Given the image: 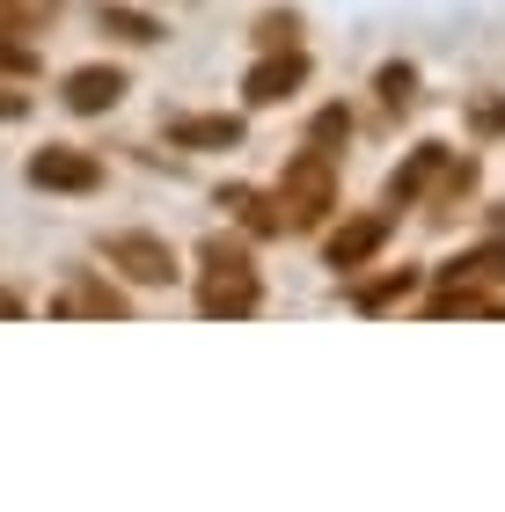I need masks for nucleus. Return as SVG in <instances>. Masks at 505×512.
Here are the masks:
<instances>
[{
  "label": "nucleus",
  "mask_w": 505,
  "mask_h": 512,
  "mask_svg": "<svg viewBox=\"0 0 505 512\" xmlns=\"http://www.w3.org/2000/svg\"><path fill=\"white\" fill-rule=\"evenodd\" d=\"M110 88H118L110 74H81V81H74V103H81V110H96V103H110Z\"/></svg>",
  "instance_id": "f257e3e1"
}]
</instances>
